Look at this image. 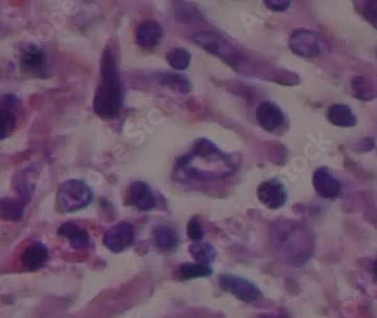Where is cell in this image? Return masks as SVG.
Returning a JSON list of instances; mask_svg holds the SVG:
<instances>
[{"label":"cell","mask_w":377,"mask_h":318,"mask_svg":"<svg viewBox=\"0 0 377 318\" xmlns=\"http://www.w3.org/2000/svg\"><path fill=\"white\" fill-rule=\"evenodd\" d=\"M238 161L206 138L193 144L191 152L179 159L174 174L184 180H218L235 173Z\"/></svg>","instance_id":"1"},{"label":"cell","mask_w":377,"mask_h":318,"mask_svg":"<svg viewBox=\"0 0 377 318\" xmlns=\"http://www.w3.org/2000/svg\"><path fill=\"white\" fill-rule=\"evenodd\" d=\"M123 104L122 83L112 50H104L101 61V84L96 90L93 109L104 120L118 117Z\"/></svg>","instance_id":"2"},{"label":"cell","mask_w":377,"mask_h":318,"mask_svg":"<svg viewBox=\"0 0 377 318\" xmlns=\"http://www.w3.org/2000/svg\"><path fill=\"white\" fill-rule=\"evenodd\" d=\"M271 240L279 254L294 265H301L311 256L312 237L305 227L292 221H280L271 228Z\"/></svg>","instance_id":"3"},{"label":"cell","mask_w":377,"mask_h":318,"mask_svg":"<svg viewBox=\"0 0 377 318\" xmlns=\"http://www.w3.org/2000/svg\"><path fill=\"white\" fill-rule=\"evenodd\" d=\"M93 200V191L84 181L68 180L57 191V209L63 213L80 211L90 206Z\"/></svg>","instance_id":"4"},{"label":"cell","mask_w":377,"mask_h":318,"mask_svg":"<svg viewBox=\"0 0 377 318\" xmlns=\"http://www.w3.org/2000/svg\"><path fill=\"white\" fill-rule=\"evenodd\" d=\"M194 42L201 46L211 55L221 58L225 63H230L233 67H238L242 60L240 52L227 42L222 36H217L213 32H199L194 34Z\"/></svg>","instance_id":"5"},{"label":"cell","mask_w":377,"mask_h":318,"mask_svg":"<svg viewBox=\"0 0 377 318\" xmlns=\"http://www.w3.org/2000/svg\"><path fill=\"white\" fill-rule=\"evenodd\" d=\"M19 67L24 74L44 78L49 74L47 53L36 44L26 43L21 50Z\"/></svg>","instance_id":"6"},{"label":"cell","mask_w":377,"mask_h":318,"mask_svg":"<svg viewBox=\"0 0 377 318\" xmlns=\"http://www.w3.org/2000/svg\"><path fill=\"white\" fill-rule=\"evenodd\" d=\"M290 48L302 58H317L322 53L323 41L319 33L307 28L294 31L290 38Z\"/></svg>","instance_id":"7"},{"label":"cell","mask_w":377,"mask_h":318,"mask_svg":"<svg viewBox=\"0 0 377 318\" xmlns=\"http://www.w3.org/2000/svg\"><path fill=\"white\" fill-rule=\"evenodd\" d=\"M219 287L225 292L234 295L244 302H253L259 298L260 291L255 283L235 275H222L218 279Z\"/></svg>","instance_id":"8"},{"label":"cell","mask_w":377,"mask_h":318,"mask_svg":"<svg viewBox=\"0 0 377 318\" xmlns=\"http://www.w3.org/2000/svg\"><path fill=\"white\" fill-rule=\"evenodd\" d=\"M134 236V231L132 223L121 221L105 233L103 243L105 248H109L113 253H120L132 244Z\"/></svg>","instance_id":"9"},{"label":"cell","mask_w":377,"mask_h":318,"mask_svg":"<svg viewBox=\"0 0 377 318\" xmlns=\"http://www.w3.org/2000/svg\"><path fill=\"white\" fill-rule=\"evenodd\" d=\"M257 198L269 209L278 210L287 202L288 194L282 182L268 180L259 185Z\"/></svg>","instance_id":"10"},{"label":"cell","mask_w":377,"mask_h":318,"mask_svg":"<svg viewBox=\"0 0 377 318\" xmlns=\"http://www.w3.org/2000/svg\"><path fill=\"white\" fill-rule=\"evenodd\" d=\"M127 203L139 211H151L155 209L156 198L149 185L136 181L129 185L127 190Z\"/></svg>","instance_id":"11"},{"label":"cell","mask_w":377,"mask_h":318,"mask_svg":"<svg viewBox=\"0 0 377 318\" xmlns=\"http://www.w3.org/2000/svg\"><path fill=\"white\" fill-rule=\"evenodd\" d=\"M313 188L317 196L336 198L341 192V182L332 175L328 167H320L313 174Z\"/></svg>","instance_id":"12"},{"label":"cell","mask_w":377,"mask_h":318,"mask_svg":"<svg viewBox=\"0 0 377 318\" xmlns=\"http://www.w3.org/2000/svg\"><path fill=\"white\" fill-rule=\"evenodd\" d=\"M257 120L261 128L268 132H274L284 124V112L272 102H263L257 107Z\"/></svg>","instance_id":"13"},{"label":"cell","mask_w":377,"mask_h":318,"mask_svg":"<svg viewBox=\"0 0 377 318\" xmlns=\"http://www.w3.org/2000/svg\"><path fill=\"white\" fill-rule=\"evenodd\" d=\"M164 31L155 21H145L139 25L136 32V41L142 49H153L161 43Z\"/></svg>","instance_id":"14"},{"label":"cell","mask_w":377,"mask_h":318,"mask_svg":"<svg viewBox=\"0 0 377 318\" xmlns=\"http://www.w3.org/2000/svg\"><path fill=\"white\" fill-rule=\"evenodd\" d=\"M48 260H49V250L41 242L28 245L22 254L23 265L31 272L42 269L47 264Z\"/></svg>","instance_id":"15"},{"label":"cell","mask_w":377,"mask_h":318,"mask_svg":"<svg viewBox=\"0 0 377 318\" xmlns=\"http://www.w3.org/2000/svg\"><path fill=\"white\" fill-rule=\"evenodd\" d=\"M58 235L68 240L71 248H77V250L90 248V235L85 229L80 228L75 223L68 221V223H63L58 229Z\"/></svg>","instance_id":"16"},{"label":"cell","mask_w":377,"mask_h":318,"mask_svg":"<svg viewBox=\"0 0 377 318\" xmlns=\"http://www.w3.org/2000/svg\"><path fill=\"white\" fill-rule=\"evenodd\" d=\"M326 119L331 124L339 128H353L357 124V117L350 106L346 104H334L326 111Z\"/></svg>","instance_id":"17"},{"label":"cell","mask_w":377,"mask_h":318,"mask_svg":"<svg viewBox=\"0 0 377 318\" xmlns=\"http://www.w3.org/2000/svg\"><path fill=\"white\" fill-rule=\"evenodd\" d=\"M154 242L159 250L164 252H172L178 248L179 236L178 233L172 227L157 226L153 230Z\"/></svg>","instance_id":"18"},{"label":"cell","mask_w":377,"mask_h":318,"mask_svg":"<svg viewBox=\"0 0 377 318\" xmlns=\"http://www.w3.org/2000/svg\"><path fill=\"white\" fill-rule=\"evenodd\" d=\"M25 203L21 198H4L0 200V219L5 221H18L24 216Z\"/></svg>","instance_id":"19"},{"label":"cell","mask_w":377,"mask_h":318,"mask_svg":"<svg viewBox=\"0 0 377 318\" xmlns=\"http://www.w3.org/2000/svg\"><path fill=\"white\" fill-rule=\"evenodd\" d=\"M157 82L165 88H171L181 94H188L191 92V82L184 75L175 74V73H161L156 76Z\"/></svg>","instance_id":"20"},{"label":"cell","mask_w":377,"mask_h":318,"mask_svg":"<svg viewBox=\"0 0 377 318\" xmlns=\"http://www.w3.org/2000/svg\"><path fill=\"white\" fill-rule=\"evenodd\" d=\"M351 90L355 97L363 102L373 101L377 96V90L372 80L363 75L354 77L351 80Z\"/></svg>","instance_id":"21"},{"label":"cell","mask_w":377,"mask_h":318,"mask_svg":"<svg viewBox=\"0 0 377 318\" xmlns=\"http://www.w3.org/2000/svg\"><path fill=\"white\" fill-rule=\"evenodd\" d=\"M188 252L191 254L192 258L196 260V263L203 264V265H208V267L216 258V250L209 243H194L188 248Z\"/></svg>","instance_id":"22"},{"label":"cell","mask_w":377,"mask_h":318,"mask_svg":"<svg viewBox=\"0 0 377 318\" xmlns=\"http://www.w3.org/2000/svg\"><path fill=\"white\" fill-rule=\"evenodd\" d=\"M213 270L208 265L199 263H184L179 270V277L181 280L186 281L196 277H211Z\"/></svg>","instance_id":"23"},{"label":"cell","mask_w":377,"mask_h":318,"mask_svg":"<svg viewBox=\"0 0 377 318\" xmlns=\"http://www.w3.org/2000/svg\"><path fill=\"white\" fill-rule=\"evenodd\" d=\"M166 60L175 70H186L191 63V55L184 48H174L167 52Z\"/></svg>","instance_id":"24"},{"label":"cell","mask_w":377,"mask_h":318,"mask_svg":"<svg viewBox=\"0 0 377 318\" xmlns=\"http://www.w3.org/2000/svg\"><path fill=\"white\" fill-rule=\"evenodd\" d=\"M15 190L18 192L19 198L28 204L30 202L32 194H33L36 184L30 177L28 171H26L16 177L14 183Z\"/></svg>","instance_id":"25"},{"label":"cell","mask_w":377,"mask_h":318,"mask_svg":"<svg viewBox=\"0 0 377 318\" xmlns=\"http://www.w3.org/2000/svg\"><path fill=\"white\" fill-rule=\"evenodd\" d=\"M16 117L13 111L0 109V140H5L14 132Z\"/></svg>","instance_id":"26"},{"label":"cell","mask_w":377,"mask_h":318,"mask_svg":"<svg viewBox=\"0 0 377 318\" xmlns=\"http://www.w3.org/2000/svg\"><path fill=\"white\" fill-rule=\"evenodd\" d=\"M186 233H188L190 240H193L194 243L200 242L205 235L201 223H199L197 218H192L191 221H188Z\"/></svg>","instance_id":"27"},{"label":"cell","mask_w":377,"mask_h":318,"mask_svg":"<svg viewBox=\"0 0 377 318\" xmlns=\"http://www.w3.org/2000/svg\"><path fill=\"white\" fill-rule=\"evenodd\" d=\"M363 17L377 28V1H366L363 5Z\"/></svg>","instance_id":"28"},{"label":"cell","mask_w":377,"mask_h":318,"mask_svg":"<svg viewBox=\"0 0 377 318\" xmlns=\"http://www.w3.org/2000/svg\"><path fill=\"white\" fill-rule=\"evenodd\" d=\"M1 109L9 110L16 109L17 106L21 105V100L13 94H6L0 100Z\"/></svg>","instance_id":"29"},{"label":"cell","mask_w":377,"mask_h":318,"mask_svg":"<svg viewBox=\"0 0 377 318\" xmlns=\"http://www.w3.org/2000/svg\"><path fill=\"white\" fill-rule=\"evenodd\" d=\"M265 5L274 11H285L290 9V1L288 0H265Z\"/></svg>","instance_id":"30"},{"label":"cell","mask_w":377,"mask_h":318,"mask_svg":"<svg viewBox=\"0 0 377 318\" xmlns=\"http://www.w3.org/2000/svg\"><path fill=\"white\" fill-rule=\"evenodd\" d=\"M374 139H373L372 137H365V138L361 139V140H359V142L356 144L355 149L357 150V152H369V150H372L373 148H374Z\"/></svg>","instance_id":"31"},{"label":"cell","mask_w":377,"mask_h":318,"mask_svg":"<svg viewBox=\"0 0 377 318\" xmlns=\"http://www.w3.org/2000/svg\"><path fill=\"white\" fill-rule=\"evenodd\" d=\"M374 272H375V275H377V260H376V262H375V264H374Z\"/></svg>","instance_id":"32"}]
</instances>
